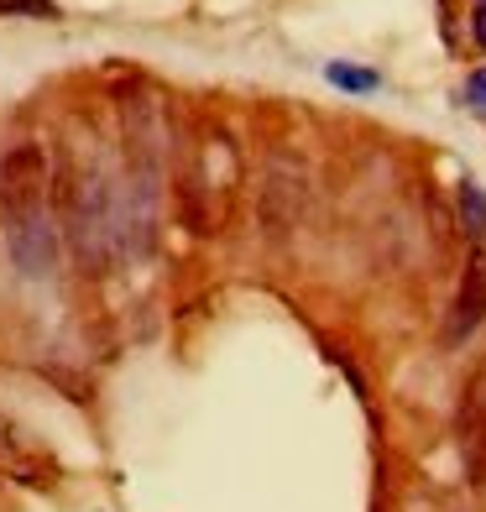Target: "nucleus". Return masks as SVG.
Masks as SVG:
<instances>
[{
    "label": "nucleus",
    "instance_id": "nucleus-10",
    "mask_svg": "<svg viewBox=\"0 0 486 512\" xmlns=\"http://www.w3.org/2000/svg\"><path fill=\"white\" fill-rule=\"evenodd\" d=\"M471 32H476V48H486V6L471 16Z\"/></svg>",
    "mask_w": 486,
    "mask_h": 512
},
{
    "label": "nucleus",
    "instance_id": "nucleus-8",
    "mask_svg": "<svg viewBox=\"0 0 486 512\" xmlns=\"http://www.w3.org/2000/svg\"><path fill=\"white\" fill-rule=\"evenodd\" d=\"M0 16H58L53 0H0Z\"/></svg>",
    "mask_w": 486,
    "mask_h": 512
},
{
    "label": "nucleus",
    "instance_id": "nucleus-1",
    "mask_svg": "<svg viewBox=\"0 0 486 512\" xmlns=\"http://www.w3.org/2000/svg\"><path fill=\"white\" fill-rule=\"evenodd\" d=\"M121 110V241L131 230V246L147 251L152 230H157V209H162V178H168V115H162L157 89L147 84H126L115 95Z\"/></svg>",
    "mask_w": 486,
    "mask_h": 512
},
{
    "label": "nucleus",
    "instance_id": "nucleus-5",
    "mask_svg": "<svg viewBox=\"0 0 486 512\" xmlns=\"http://www.w3.org/2000/svg\"><path fill=\"white\" fill-rule=\"evenodd\" d=\"M486 319V251H471L466 272H460V288H455V304L445 319V345H466L476 335V324Z\"/></svg>",
    "mask_w": 486,
    "mask_h": 512
},
{
    "label": "nucleus",
    "instance_id": "nucleus-7",
    "mask_svg": "<svg viewBox=\"0 0 486 512\" xmlns=\"http://www.w3.org/2000/svg\"><path fill=\"white\" fill-rule=\"evenodd\" d=\"M324 79L340 84V89H351V95H372V89L382 84L372 68H351V63H330V68H324Z\"/></svg>",
    "mask_w": 486,
    "mask_h": 512
},
{
    "label": "nucleus",
    "instance_id": "nucleus-3",
    "mask_svg": "<svg viewBox=\"0 0 486 512\" xmlns=\"http://www.w3.org/2000/svg\"><path fill=\"white\" fill-rule=\"evenodd\" d=\"M63 225L68 241H74V256L84 272H105L110 246L121 241V189L110 183L95 136L84 131V142L74 136L63 152Z\"/></svg>",
    "mask_w": 486,
    "mask_h": 512
},
{
    "label": "nucleus",
    "instance_id": "nucleus-4",
    "mask_svg": "<svg viewBox=\"0 0 486 512\" xmlns=\"http://www.w3.org/2000/svg\"><path fill=\"white\" fill-rule=\"evenodd\" d=\"M236 178H241V162L230 136L215 126H199V136L178 157V204H183V220L194 230H220L230 215V194H236Z\"/></svg>",
    "mask_w": 486,
    "mask_h": 512
},
{
    "label": "nucleus",
    "instance_id": "nucleus-2",
    "mask_svg": "<svg viewBox=\"0 0 486 512\" xmlns=\"http://www.w3.org/2000/svg\"><path fill=\"white\" fill-rule=\"evenodd\" d=\"M0 230H6L11 262L27 277H48L58 267L53 168L37 142H16L0 157Z\"/></svg>",
    "mask_w": 486,
    "mask_h": 512
},
{
    "label": "nucleus",
    "instance_id": "nucleus-9",
    "mask_svg": "<svg viewBox=\"0 0 486 512\" xmlns=\"http://www.w3.org/2000/svg\"><path fill=\"white\" fill-rule=\"evenodd\" d=\"M466 100H471L476 110H486V68H476V74L466 79Z\"/></svg>",
    "mask_w": 486,
    "mask_h": 512
},
{
    "label": "nucleus",
    "instance_id": "nucleus-6",
    "mask_svg": "<svg viewBox=\"0 0 486 512\" xmlns=\"http://www.w3.org/2000/svg\"><path fill=\"white\" fill-rule=\"evenodd\" d=\"M460 225L471 230V236H486V194L476 178H460Z\"/></svg>",
    "mask_w": 486,
    "mask_h": 512
}]
</instances>
